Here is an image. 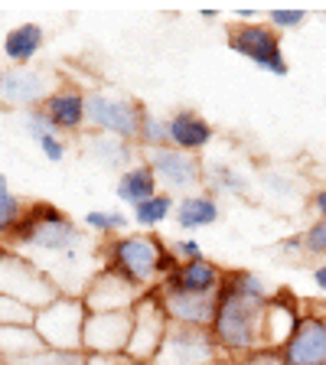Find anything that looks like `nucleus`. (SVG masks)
<instances>
[{
  "instance_id": "f257e3e1",
  "label": "nucleus",
  "mask_w": 326,
  "mask_h": 365,
  "mask_svg": "<svg viewBox=\"0 0 326 365\" xmlns=\"http://www.w3.org/2000/svg\"><path fill=\"white\" fill-rule=\"evenodd\" d=\"M0 248L30 258L33 264H39L49 274V281L62 294L72 297H82L91 274L101 267V258L91 251L82 225L46 199L26 202L20 225L0 242Z\"/></svg>"
},
{
  "instance_id": "f03ea898",
  "label": "nucleus",
  "mask_w": 326,
  "mask_h": 365,
  "mask_svg": "<svg viewBox=\"0 0 326 365\" xmlns=\"http://www.w3.org/2000/svg\"><path fill=\"white\" fill-rule=\"evenodd\" d=\"M101 267L128 277L141 290H157L163 277H170L180 261L157 232H131V235H114L98 245Z\"/></svg>"
},
{
  "instance_id": "7ed1b4c3",
  "label": "nucleus",
  "mask_w": 326,
  "mask_h": 365,
  "mask_svg": "<svg viewBox=\"0 0 326 365\" xmlns=\"http://www.w3.org/2000/svg\"><path fill=\"white\" fill-rule=\"evenodd\" d=\"M261 313H265V304L245 297L225 271V281H222L219 294H215L213 323H209V333H213L222 356L235 362L245 352L258 349L261 346Z\"/></svg>"
},
{
  "instance_id": "20e7f679",
  "label": "nucleus",
  "mask_w": 326,
  "mask_h": 365,
  "mask_svg": "<svg viewBox=\"0 0 326 365\" xmlns=\"http://www.w3.org/2000/svg\"><path fill=\"white\" fill-rule=\"evenodd\" d=\"M225 46L232 49L235 56L248 59L255 68L268 72V76H277V78H287L290 76V62L284 56V46H281V33L274 30L271 23H238L235 30H228Z\"/></svg>"
},
{
  "instance_id": "39448f33",
  "label": "nucleus",
  "mask_w": 326,
  "mask_h": 365,
  "mask_svg": "<svg viewBox=\"0 0 326 365\" xmlns=\"http://www.w3.org/2000/svg\"><path fill=\"white\" fill-rule=\"evenodd\" d=\"M147 108L131 95H114V91H85V121L95 134H111L137 144V130Z\"/></svg>"
},
{
  "instance_id": "423d86ee",
  "label": "nucleus",
  "mask_w": 326,
  "mask_h": 365,
  "mask_svg": "<svg viewBox=\"0 0 326 365\" xmlns=\"http://www.w3.org/2000/svg\"><path fill=\"white\" fill-rule=\"evenodd\" d=\"M0 294L14 297L20 304L43 310L46 304H53L56 297H62V290L49 281V274L39 264H33L30 258H23L16 251L0 248Z\"/></svg>"
},
{
  "instance_id": "0eeeda50",
  "label": "nucleus",
  "mask_w": 326,
  "mask_h": 365,
  "mask_svg": "<svg viewBox=\"0 0 326 365\" xmlns=\"http://www.w3.org/2000/svg\"><path fill=\"white\" fill-rule=\"evenodd\" d=\"M62 85V76L49 66H7L0 72V108L36 111Z\"/></svg>"
},
{
  "instance_id": "6e6552de",
  "label": "nucleus",
  "mask_w": 326,
  "mask_h": 365,
  "mask_svg": "<svg viewBox=\"0 0 326 365\" xmlns=\"http://www.w3.org/2000/svg\"><path fill=\"white\" fill-rule=\"evenodd\" d=\"M85 317H88V310H85L82 297L62 294L53 304H46L43 310H36L33 329L46 342V349H82Z\"/></svg>"
},
{
  "instance_id": "1a4fd4ad",
  "label": "nucleus",
  "mask_w": 326,
  "mask_h": 365,
  "mask_svg": "<svg viewBox=\"0 0 326 365\" xmlns=\"http://www.w3.org/2000/svg\"><path fill=\"white\" fill-rule=\"evenodd\" d=\"M131 317H134V323H131V339L124 356L134 365H153L170 329V317L163 310V304H160L157 290H147L141 297V304L131 310Z\"/></svg>"
},
{
  "instance_id": "9d476101",
  "label": "nucleus",
  "mask_w": 326,
  "mask_h": 365,
  "mask_svg": "<svg viewBox=\"0 0 326 365\" xmlns=\"http://www.w3.org/2000/svg\"><path fill=\"white\" fill-rule=\"evenodd\" d=\"M144 160L151 163L153 176H157L160 192H170L173 199L199 192V186H203L205 160H199L196 153H183L176 147H160V150H147Z\"/></svg>"
},
{
  "instance_id": "9b49d317",
  "label": "nucleus",
  "mask_w": 326,
  "mask_h": 365,
  "mask_svg": "<svg viewBox=\"0 0 326 365\" xmlns=\"http://www.w3.org/2000/svg\"><path fill=\"white\" fill-rule=\"evenodd\" d=\"M219 359H225V356L219 352L209 329L170 323L167 339L160 346L153 365H209V362H219Z\"/></svg>"
},
{
  "instance_id": "f8f14e48",
  "label": "nucleus",
  "mask_w": 326,
  "mask_h": 365,
  "mask_svg": "<svg viewBox=\"0 0 326 365\" xmlns=\"http://www.w3.org/2000/svg\"><path fill=\"white\" fill-rule=\"evenodd\" d=\"M144 294L147 290L131 284L128 277L108 271V267H98L91 274V281L85 284L82 304L88 313H121V310H134Z\"/></svg>"
},
{
  "instance_id": "ddd939ff",
  "label": "nucleus",
  "mask_w": 326,
  "mask_h": 365,
  "mask_svg": "<svg viewBox=\"0 0 326 365\" xmlns=\"http://www.w3.org/2000/svg\"><path fill=\"white\" fill-rule=\"evenodd\" d=\"M131 310L121 313H88L82 329L85 356H124L131 339Z\"/></svg>"
},
{
  "instance_id": "4468645a",
  "label": "nucleus",
  "mask_w": 326,
  "mask_h": 365,
  "mask_svg": "<svg viewBox=\"0 0 326 365\" xmlns=\"http://www.w3.org/2000/svg\"><path fill=\"white\" fill-rule=\"evenodd\" d=\"M284 365H326V319L313 307L300 313L294 336L281 349Z\"/></svg>"
},
{
  "instance_id": "2eb2a0df",
  "label": "nucleus",
  "mask_w": 326,
  "mask_h": 365,
  "mask_svg": "<svg viewBox=\"0 0 326 365\" xmlns=\"http://www.w3.org/2000/svg\"><path fill=\"white\" fill-rule=\"evenodd\" d=\"M304 304L290 294V287H277L271 294V300L265 304L261 313V346L268 349H284V342L294 336L297 323H300Z\"/></svg>"
},
{
  "instance_id": "dca6fc26",
  "label": "nucleus",
  "mask_w": 326,
  "mask_h": 365,
  "mask_svg": "<svg viewBox=\"0 0 326 365\" xmlns=\"http://www.w3.org/2000/svg\"><path fill=\"white\" fill-rule=\"evenodd\" d=\"M225 281V267H219L215 261L199 258V261H186L176 264L170 271V277H163L160 290H183V294H203V297H215Z\"/></svg>"
},
{
  "instance_id": "f3484780",
  "label": "nucleus",
  "mask_w": 326,
  "mask_h": 365,
  "mask_svg": "<svg viewBox=\"0 0 326 365\" xmlns=\"http://www.w3.org/2000/svg\"><path fill=\"white\" fill-rule=\"evenodd\" d=\"M167 124H170V147H176L183 153H196L199 157L215 140V128L193 108H176L167 118Z\"/></svg>"
},
{
  "instance_id": "a211bd4d",
  "label": "nucleus",
  "mask_w": 326,
  "mask_h": 365,
  "mask_svg": "<svg viewBox=\"0 0 326 365\" xmlns=\"http://www.w3.org/2000/svg\"><path fill=\"white\" fill-rule=\"evenodd\" d=\"M43 114L56 128V134H78L85 128V91L78 85H62L49 95L43 105Z\"/></svg>"
},
{
  "instance_id": "6ab92c4d",
  "label": "nucleus",
  "mask_w": 326,
  "mask_h": 365,
  "mask_svg": "<svg viewBox=\"0 0 326 365\" xmlns=\"http://www.w3.org/2000/svg\"><path fill=\"white\" fill-rule=\"evenodd\" d=\"M160 304L167 310L170 323L180 327H203L209 329L215 313V297H203V294H183V290H160Z\"/></svg>"
},
{
  "instance_id": "aec40b11",
  "label": "nucleus",
  "mask_w": 326,
  "mask_h": 365,
  "mask_svg": "<svg viewBox=\"0 0 326 365\" xmlns=\"http://www.w3.org/2000/svg\"><path fill=\"white\" fill-rule=\"evenodd\" d=\"M82 153L101 170H128L137 163V144L121 140L111 134H85L82 137Z\"/></svg>"
},
{
  "instance_id": "412c9836",
  "label": "nucleus",
  "mask_w": 326,
  "mask_h": 365,
  "mask_svg": "<svg viewBox=\"0 0 326 365\" xmlns=\"http://www.w3.org/2000/svg\"><path fill=\"white\" fill-rule=\"evenodd\" d=\"M222 219V205L215 196H209L205 190L190 192V196L176 199L173 209V222L183 228V232H199V228H209Z\"/></svg>"
},
{
  "instance_id": "4be33fe9",
  "label": "nucleus",
  "mask_w": 326,
  "mask_h": 365,
  "mask_svg": "<svg viewBox=\"0 0 326 365\" xmlns=\"http://www.w3.org/2000/svg\"><path fill=\"white\" fill-rule=\"evenodd\" d=\"M43 43H46V30L39 23H20L4 36V59L10 66H33Z\"/></svg>"
},
{
  "instance_id": "5701e85b",
  "label": "nucleus",
  "mask_w": 326,
  "mask_h": 365,
  "mask_svg": "<svg viewBox=\"0 0 326 365\" xmlns=\"http://www.w3.org/2000/svg\"><path fill=\"white\" fill-rule=\"evenodd\" d=\"M157 192H160L157 176H153V170H151L147 160H137L134 167H128L124 173H118V182H114V196L121 199V202H128L131 209L141 205L144 199L157 196Z\"/></svg>"
},
{
  "instance_id": "b1692460",
  "label": "nucleus",
  "mask_w": 326,
  "mask_h": 365,
  "mask_svg": "<svg viewBox=\"0 0 326 365\" xmlns=\"http://www.w3.org/2000/svg\"><path fill=\"white\" fill-rule=\"evenodd\" d=\"M203 186L209 196H228V199H245L248 196V176L242 170H235L232 163H222V160H209L203 170Z\"/></svg>"
},
{
  "instance_id": "393cba45",
  "label": "nucleus",
  "mask_w": 326,
  "mask_h": 365,
  "mask_svg": "<svg viewBox=\"0 0 326 365\" xmlns=\"http://www.w3.org/2000/svg\"><path fill=\"white\" fill-rule=\"evenodd\" d=\"M46 349V342L33 327H0V359L7 365H20Z\"/></svg>"
},
{
  "instance_id": "a878e982",
  "label": "nucleus",
  "mask_w": 326,
  "mask_h": 365,
  "mask_svg": "<svg viewBox=\"0 0 326 365\" xmlns=\"http://www.w3.org/2000/svg\"><path fill=\"white\" fill-rule=\"evenodd\" d=\"M173 209H176V199L170 196V192H157V196H151V199H144L141 205H134L131 209V222H134L141 232H157L163 222L173 215Z\"/></svg>"
},
{
  "instance_id": "bb28decb",
  "label": "nucleus",
  "mask_w": 326,
  "mask_h": 365,
  "mask_svg": "<svg viewBox=\"0 0 326 365\" xmlns=\"http://www.w3.org/2000/svg\"><path fill=\"white\" fill-rule=\"evenodd\" d=\"M23 212H26V202L14 192V186H10L7 176L0 173V242L20 225Z\"/></svg>"
},
{
  "instance_id": "cd10ccee",
  "label": "nucleus",
  "mask_w": 326,
  "mask_h": 365,
  "mask_svg": "<svg viewBox=\"0 0 326 365\" xmlns=\"http://www.w3.org/2000/svg\"><path fill=\"white\" fill-rule=\"evenodd\" d=\"M160 147H170V124H167V118L144 111L141 130H137V150L147 153V150H160Z\"/></svg>"
},
{
  "instance_id": "c85d7f7f",
  "label": "nucleus",
  "mask_w": 326,
  "mask_h": 365,
  "mask_svg": "<svg viewBox=\"0 0 326 365\" xmlns=\"http://www.w3.org/2000/svg\"><path fill=\"white\" fill-rule=\"evenodd\" d=\"M128 215L124 212H111V209H91V212H85L82 225L88 228V232H95V235L105 242V238H114V235H124V228H128Z\"/></svg>"
},
{
  "instance_id": "c756f323",
  "label": "nucleus",
  "mask_w": 326,
  "mask_h": 365,
  "mask_svg": "<svg viewBox=\"0 0 326 365\" xmlns=\"http://www.w3.org/2000/svg\"><path fill=\"white\" fill-rule=\"evenodd\" d=\"M33 319H36V310L14 297L0 294V327H33Z\"/></svg>"
},
{
  "instance_id": "7c9ffc66",
  "label": "nucleus",
  "mask_w": 326,
  "mask_h": 365,
  "mask_svg": "<svg viewBox=\"0 0 326 365\" xmlns=\"http://www.w3.org/2000/svg\"><path fill=\"white\" fill-rule=\"evenodd\" d=\"M20 365H85L82 349H43Z\"/></svg>"
},
{
  "instance_id": "2f4dec72",
  "label": "nucleus",
  "mask_w": 326,
  "mask_h": 365,
  "mask_svg": "<svg viewBox=\"0 0 326 365\" xmlns=\"http://www.w3.org/2000/svg\"><path fill=\"white\" fill-rule=\"evenodd\" d=\"M304 255L307 258L326 261V219H317L304 232Z\"/></svg>"
},
{
  "instance_id": "473e14b6",
  "label": "nucleus",
  "mask_w": 326,
  "mask_h": 365,
  "mask_svg": "<svg viewBox=\"0 0 326 365\" xmlns=\"http://www.w3.org/2000/svg\"><path fill=\"white\" fill-rule=\"evenodd\" d=\"M268 23H271L277 33L284 30H297V26H304L307 23V10H290V7H274L268 14Z\"/></svg>"
},
{
  "instance_id": "72a5a7b5",
  "label": "nucleus",
  "mask_w": 326,
  "mask_h": 365,
  "mask_svg": "<svg viewBox=\"0 0 326 365\" xmlns=\"http://www.w3.org/2000/svg\"><path fill=\"white\" fill-rule=\"evenodd\" d=\"M167 245H170V251H173V258L180 261V264L205 258V255H203V245H199L196 238H173V242H167Z\"/></svg>"
},
{
  "instance_id": "f704fd0d",
  "label": "nucleus",
  "mask_w": 326,
  "mask_h": 365,
  "mask_svg": "<svg viewBox=\"0 0 326 365\" xmlns=\"http://www.w3.org/2000/svg\"><path fill=\"white\" fill-rule=\"evenodd\" d=\"M23 128H26V134H30L33 140H39V137H46V134H56V128L49 124V118L43 114V108L23 114Z\"/></svg>"
},
{
  "instance_id": "c9c22d12",
  "label": "nucleus",
  "mask_w": 326,
  "mask_h": 365,
  "mask_svg": "<svg viewBox=\"0 0 326 365\" xmlns=\"http://www.w3.org/2000/svg\"><path fill=\"white\" fill-rule=\"evenodd\" d=\"M235 365H284L281 349H268V346H258V349L245 352L242 359H235Z\"/></svg>"
},
{
  "instance_id": "e433bc0d",
  "label": "nucleus",
  "mask_w": 326,
  "mask_h": 365,
  "mask_svg": "<svg viewBox=\"0 0 326 365\" xmlns=\"http://www.w3.org/2000/svg\"><path fill=\"white\" fill-rule=\"evenodd\" d=\"M36 147L43 150V157L49 160V163H62L66 160V140H62V134H46V137H39L36 140Z\"/></svg>"
},
{
  "instance_id": "4c0bfd02",
  "label": "nucleus",
  "mask_w": 326,
  "mask_h": 365,
  "mask_svg": "<svg viewBox=\"0 0 326 365\" xmlns=\"http://www.w3.org/2000/svg\"><path fill=\"white\" fill-rule=\"evenodd\" d=\"M85 365H134L128 356H85Z\"/></svg>"
},
{
  "instance_id": "58836bf2",
  "label": "nucleus",
  "mask_w": 326,
  "mask_h": 365,
  "mask_svg": "<svg viewBox=\"0 0 326 365\" xmlns=\"http://www.w3.org/2000/svg\"><path fill=\"white\" fill-rule=\"evenodd\" d=\"M277 248L284 251V255H304V235H287L281 238V245Z\"/></svg>"
},
{
  "instance_id": "ea45409f",
  "label": "nucleus",
  "mask_w": 326,
  "mask_h": 365,
  "mask_svg": "<svg viewBox=\"0 0 326 365\" xmlns=\"http://www.w3.org/2000/svg\"><path fill=\"white\" fill-rule=\"evenodd\" d=\"M310 205H313V212H317V219H326V186H320V190L313 192Z\"/></svg>"
},
{
  "instance_id": "a19ab883",
  "label": "nucleus",
  "mask_w": 326,
  "mask_h": 365,
  "mask_svg": "<svg viewBox=\"0 0 326 365\" xmlns=\"http://www.w3.org/2000/svg\"><path fill=\"white\" fill-rule=\"evenodd\" d=\"M310 277H313V284H317V290H320V294H326V261H323V264H317V267H313V274H310Z\"/></svg>"
},
{
  "instance_id": "79ce46f5",
  "label": "nucleus",
  "mask_w": 326,
  "mask_h": 365,
  "mask_svg": "<svg viewBox=\"0 0 326 365\" xmlns=\"http://www.w3.org/2000/svg\"><path fill=\"white\" fill-rule=\"evenodd\" d=\"M313 310H317V313H320V317H323V319H326V304H313Z\"/></svg>"
},
{
  "instance_id": "37998d69",
  "label": "nucleus",
  "mask_w": 326,
  "mask_h": 365,
  "mask_svg": "<svg viewBox=\"0 0 326 365\" xmlns=\"http://www.w3.org/2000/svg\"><path fill=\"white\" fill-rule=\"evenodd\" d=\"M209 365H235L232 359H219V362H209Z\"/></svg>"
},
{
  "instance_id": "c03bdc74",
  "label": "nucleus",
  "mask_w": 326,
  "mask_h": 365,
  "mask_svg": "<svg viewBox=\"0 0 326 365\" xmlns=\"http://www.w3.org/2000/svg\"><path fill=\"white\" fill-rule=\"evenodd\" d=\"M0 365H7V362H4V359H0Z\"/></svg>"
}]
</instances>
